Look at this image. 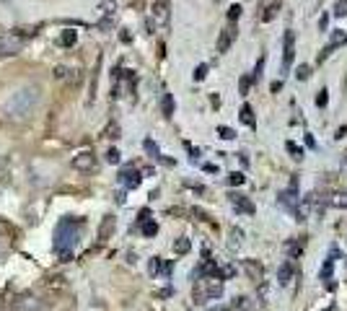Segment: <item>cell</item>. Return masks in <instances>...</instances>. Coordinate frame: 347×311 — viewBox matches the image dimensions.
<instances>
[{
    "label": "cell",
    "instance_id": "cell-51",
    "mask_svg": "<svg viewBox=\"0 0 347 311\" xmlns=\"http://www.w3.org/2000/svg\"><path fill=\"white\" fill-rule=\"evenodd\" d=\"M210 311H231V309H225V306H215V309H210Z\"/></svg>",
    "mask_w": 347,
    "mask_h": 311
},
{
    "label": "cell",
    "instance_id": "cell-44",
    "mask_svg": "<svg viewBox=\"0 0 347 311\" xmlns=\"http://www.w3.org/2000/svg\"><path fill=\"white\" fill-rule=\"evenodd\" d=\"M106 138H120V127H117V125H109V127H106Z\"/></svg>",
    "mask_w": 347,
    "mask_h": 311
},
{
    "label": "cell",
    "instance_id": "cell-37",
    "mask_svg": "<svg viewBox=\"0 0 347 311\" xmlns=\"http://www.w3.org/2000/svg\"><path fill=\"white\" fill-rule=\"evenodd\" d=\"M334 50H337V44H332V42H329V44H326V47H324V52H322V54H319V62H324V60H326V57H329V54H332Z\"/></svg>",
    "mask_w": 347,
    "mask_h": 311
},
{
    "label": "cell",
    "instance_id": "cell-40",
    "mask_svg": "<svg viewBox=\"0 0 347 311\" xmlns=\"http://www.w3.org/2000/svg\"><path fill=\"white\" fill-rule=\"evenodd\" d=\"M148 270H150V275H158V272H161V259H158V257H153V259H150V264H148Z\"/></svg>",
    "mask_w": 347,
    "mask_h": 311
},
{
    "label": "cell",
    "instance_id": "cell-32",
    "mask_svg": "<svg viewBox=\"0 0 347 311\" xmlns=\"http://www.w3.org/2000/svg\"><path fill=\"white\" fill-rule=\"evenodd\" d=\"M334 16H337V18L347 16V0H337V5H334Z\"/></svg>",
    "mask_w": 347,
    "mask_h": 311
},
{
    "label": "cell",
    "instance_id": "cell-41",
    "mask_svg": "<svg viewBox=\"0 0 347 311\" xmlns=\"http://www.w3.org/2000/svg\"><path fill=\"white\" fill-rule=\"evenodd\" d=\"M262 70H264V57L257 62V68H254V73H251V80H259L262 78Z\"/></svg>",
    "mask_w": 347,
    "mask_h": 311
},
{
    "label": "cell",
    "instance_id": "cell-22",
    "mask_svg": "<svg viewBox=\"0 0 347 311\" xmlns=\"http://www.w3.org/2000/svg\"><path fill=\"white\" fill-rule=\"evenodd\" d=\"M75 39H78V34L73 31V29H65V31H62V36H60V44H62V47H73Z\"/></svg>",
    "mask_w": 347,
    "mask_h": 311
},
{
    "label": "cell",
    "instance_id": "cell-23",
    "mask_svg": "<svg viewBox=\"0 0 347 311\" xmlns=\"http://www.w3.org/2000/svg\"><path fill=\"white\" fill-rule=\"evenodd\" d=\"M153 16H156L161 24H166V21H169V11H166V3H156V5H153Z\"/></svg>",
    "mask_w": 347,
    "mask_h": 311
},
{
    "label": "cell",
    "instance_id": "cell-3",
    "mask_svg": "<svg viewBox=\"0 0 347 311\" xmlns=\"http://www.w3.org/2000/svg\"><path fill=\"white\" fill-rule=\"evenodd\" d=\"M223 296V280L215 278V275H207V278H197L195 283V290H192V298L195 304H207V301H215Z\"/></svg>",
    "mask_w": 347,
    "mask_h": 311
},
{
    "label": "cell",
    "instance_id": "cell-1",
    "mask_svg": "<svg viewBox=\"0 0 347 311\" xmlns=\"http://www.w3.org/2000/svg\"><path fill=\"white\" fill-rule=\"evenodd\" d=\"M39 102H42V94L36 86H18L5 96V102L0 104V114H3V120H8V122L29 120L36 112Z\"/></svg>",
    "mask_w": 347,
    "mask_h": 311
},
{
    "label": "cell",
    "instance_id": "cell-24",
    "mask_svg": "<svg viewBox=\"0 0 347 311\" xmlns=\"http://www.w3.org/2000/svg\"><path fill=\"white\" fill-rule=\"evenodd\" d=\"M233 275H236L233 264H223V267H218V272H215V278H221V280H228V278H233Z\"/></svg>",
    "mask_w": 347,
    "mask_h": 311
},
{
    "label": "cell",
    "instance_id": "cell-35",
    "mask_svg": "<svg viewBox=\"0 0 347 311\" xmlns=\"http://www.w3.org/2000/svg\"><path fill=\"white\" fill-rule=\"evenodd\" d=\"M114 8H117L114 0H104V3H101V11H104L106 16H114Z\"/></svg>",
    "mask_w": 347,
    "mask_h": 311
},
{
    "label": "cell",
    "instance_id": "cell-20",
    "mask_svg": "<svg viewBox=\"0 0 347 311\" xmlns=\"http://www.w3.org/2000/svg\"><path fill=\"white\" fill-rule=\"evenodd\" d=\"M161 109H163V117H174V96L171 94H163Z\"/></svg>",
    "mask_w": 347,
    "mask_h": 311
},
{
    "label": "cell",
    "instance_id": "cell-16",
    "mask_svg": "<svg viewBox=\"0 0 347 311\" xmlns=\"http://www.w3.org/2000/svg\"><path fill=\"white\" fill-rule=\"evenodd\" d=\"M244 267H246V272H249V278H251V280H262V264H259V262L246 259V262H244Z\"/></svg>",
    "mask_w": 347,
    "mask_h": 311
},
{
    "label": "cell",
    "instance_id": "cell-48",
    "mask_svg": "<svg viewBox=\"0 0 347 311\" xmlns=\"http://www.w3.org/2000/svg\"><path fill=\"white\" fill-rule=\"evenodd\" d=\"M306 145H308L311 151H316V140H314V135H306Z\"/></svg>",
    "mask_w": 347,
    "mask_h": 311
},
{
    "label": "cell",
    "instance_id": "cell-19",
    "mask_svg": "<svg viewBox=\"0 0 347 311\" xmlns=\"http://www.w3.org/2000/svg\"><path fill=\"white\" fill-rule=\"evenodd\" d=\"M192 249V241L187 239V236H181V239L174 241V254H187Z\"/></svg>",
    "mask_w": 347,
    "mask_h": 311
},
{
    "label": "cell",
    "instance_id": "cell-34",
    "mask_svg": "<svg viewBox=\"0 0 347 311\" xmlns=\"http://www.w3.org/2000/svg\"><path fill=\"white\" fill-rule=\"evenodd\" d=\"M342 42H347V31H342V29H340V31H334V34H332V44H337V47H340Z\"/></svg>",
    "mask_w": 347,
    "mask_h": 311
},
{
    "label": "cell",
    "instance_id": "cell-50",
    "mask_svg": "<svg viewBox=\"0 0 347 311\" xmlns=\"http://www.w3.org/2000/svg\"><path fill=\"white\" fill-rule=\"evenodd\" d=\"M270 88H272V94H277V91L282 88V80H275V83H272Z\"/></svg>",
    "mask_w": 347,
    "mask_h": 311
},
{
    "label": "cell",
    "instance_id": "cell-5",
    "mask_svg": "<svg viewBox=\"0 0 347 311\" xmlns=\"http://www.w3.org/2000/svg\"><path fill=\"white\" fill-rule=\"evenodd\" d=\"M140 181H143V174L135 169V166H124V169L120 171V184H122L124 189H138Z\"/></svg>",
    "mask_w": 347,
    "mask_h": 311
},
{
    "label": "cell",
    "instance_id": "cell-38",
    "mask_svg": "<svg viewBox=\"0 0 347 311\" xmlns=\"http://www.w3.org/2000/svg\"><path fill=\"white\" fill-rule=\"evenodd\" d=\"M106 161H109V163H120V151H117V148H109V151H106Z\"/></svg>",
    "mask_w": 347,
    "mask_h": 311
},
{
    "label": "cell",
    "instance_id": "cell-47",
    "mask_svg": "<svg viewBox=\"0 0 347 311\" xmlns=\"http://www.w3.org/2000/svg\"><path fill=\"white\" fill-rule=\"evenodd\" d=\"M345 132H347V127H345V125H340V127H337V132H334V138H337V140H342V138H345Z\"/></svg>",
    "mask_w": 347,
    "mask_h": 311
},
{
    "label": "cell",
    "instance_id": "cell-13",
    "mask_svg": "<svg viewBox=\"0 0 347 311\" xmlns=\"http://www.w3.org/2000/svg\"><path fill=\"white\" fill-rule=\"evenodd\" d=\"M75 73L78 70H73L68 65H57V68H54V78H57V80H78Z\"/></svg>",
    "mask_w": 347,
    "mask_h": 311
},
{
    "label": "cell",
    "instance_id": "cell-28",
    "mask_svg": "<svg viewBox=\"0 0 347 311\" xmlns=\"http://www.w3.org/2000/svg\"><path fill=\"white\" fill-rule=\"evenodd\" d=\"M285 246H288V254H290V257H298V254L303 252V244H298V241H288Z\"/></svg>",
    "mask_w": 347,
    "mask_h": 311
},
{
    "label": "cell",
    "instance_id": "cell-30",
    "mask_svg": "<svg viewBox=\"0 0 347 311\" xmlns=\"http://www.w3.org/2000/svg\"><path fill=\"white\" fill-rule=\"evenodd\" d=\"M244 181H246V177H244V174H241V171H233V174H231V177H228V184H233V187H239V184H244Z\"/></svg>",
    "mask_w": 347,
    "mask_h": 311
},
{
    "label": "cell",
    "instance_id": "cell-46",
    "mask_svg": "<svg viewBox=\"0 0 347 311\" xmlns=\"http://www.w3.org/2000/svg\"><path fill=\"white\" fill-rule=\"evenodd\" d=\"M202 169L207 174H218V163H202Z\"/></svg>",
    "mask_w": 347,
    "mask_h": 311
},
{
    "label": "cell",
    "instance_id": "cell-6",
    "mask_svg": "<svg viewBox=\"0 0 347 311\" xmlns=\"http://www.w3.org/2000/svg\"><path fill=\"white\" fill-rule=\"evenodd\" d=\"M296 57V34L285 31V50H282V73H288Z\"/></svg>",
    "mask_w": 347,
    "mask_h": 311
},
{
    "label": "cell",
    "instance_id": "cell-45",
    "mask_svg": "<svg viewBox=\"0 0 347 311\" xmlns=\"http://www.w3.org/2000/svg\"><path fill=\"white\" fill-rule=\"evenodd\" d=\"M148 218H150V210H148V207H143V210H140V213H138V223H143V221H148Z\"/></svg>",
    "mask_w": 347,
    "mask_h": 311
},
{
    "label": "cell",
    "instance_id": "cell-29",
    "mask_svg": "<svg viewBox=\"0 0 347 311\" xmlns=\"http://www.w3.org/2000/svg\"><path fill=\"white\" fill-rule=\"evenodd\" d=\"M296 76H298V80H308L311 78V65H298Z\"/></svg>",
    "mask_w": 347,
    "mask_h": 311
},
{
    "label": "cell",
    "instance_id": "cell-43",
    "mask_svg": "<svg viewBox=\"0 0 347 311\" xmlns=\"http://www.w3.org/2000/svg\"><path fill=\"white\" fill-rule=\"evenodd\" d=\"M239 16H241V5H231V8H228V18H231V21H236Z\"/></svg>",
    "mask_w": 347,
    "mask_h": 311
},
{
    "label": "cell",
    "instance_id": "cell-10",
    "mask_svg": "<svg viewBox=\"0 0 347 311\" xmlns=\"http://www.w3.org/2000/svg\"><path fill=\"white\" fill-rule=\"evenodd\" d=\"M236 39V31H233V26H228V29L221 31V36H218V52H228L231 50V44Z\"/></svg>",
    "mask_w": 347,
    "mask_h": 311
},
{
    "label": "cell",
    "instance_id": "cell-2",
    "mask_svg": "<svg viewBox=\"0 0 347 311\" xmlns=\"http://www.w3.org/2000/svg\"><path fill=\"white\" fill-rule=\"evenodd\" d=\"M86 228V218H62L54 228V252H57L60 262L73 259V246L80 241V231Z\"/></svg>",
    "mask_w": 347,
    "mask_h": 311
},
{
    "label": "cell",
    "instance_id": "cell-36",
    "mask_svg": "<svg viewBox=\"0 0 347 311\" xmlns=\"http://www.w3.org/2000/svg\"><path fill=\"white\" fill-rule=\"evenodd\" d=\"M239 88H241V94L246 96V94H249V88H251V78H249V76H244V78L239 80Z\"/></svg>",
    "mask_w": 347,
    "mask_h": 311
},
{
    "label": "cell",
    "instance_id": "cell-49",
    "mask_svg": "<svg viewBox=\"0 0 347 311\" xmlns=\"http://www.w3.org/2000/svg\"><path fill=\"white\" fill-rule=\"evenodd\" d=\"M120 39H122L124 44H130V42H132V34H130V31H122V34H120Z\"/></svg>",
    "mask_w": 347,
    "mask_h": 311
},
{
    "label": "cell",
    "instance_id": "cell-31",
    "mask_svg": "<svg viewBox=\"0 0 347 311\" xmlns=\"http://www.w3.org/2000/svg\"><path fill=\"white\" fill-rule=\"evenodd\" d=\"M218 135H221L223 140H233V138H236V132L231 130V127H225V125H221V127H218Z\"/></svg>",
    "mask_w": 347,
    "mask_h": 311
},
{
    "label": "cell",
    "instance_id": "cell-7",
    "mask_svg": "<svg viewBox=\"0 0 347 311\" xmlns=\"http://www.w3.org/2000/svg\"><path fill=\"white\" fill-rule=\"evenodd\" d=\"M73 169H78V171H94L96 169V156L91 153V151H80L73 156Z\"/></svg>",
    "mask_w": 347,
    "mask_h": 311
},
{
    "label": "cell",
    "instance_id": "cell-14",
    "mask_svg": "<svg viewBox=\"0 0 347 311\" xmlns=\"http://www.w3.org/2000/svg\"><path fill=\"white\" fill-rule=\"evenodd\" d=\"M112 231H114V218H112V215H106L104 221H101V228H99V239L106 241L109 236H112Z\"/></svg>",
    "mask_w": 347,
    "mask_h": 311
},
{
    "label": "cell",
    "instance_id": "cell-4",
    "mask_svg": "<svg viewBox=\"0 0 347 311\" xmlns=\"http://www.w3.org/2000/svg\"><path fill=\"white\" fill-rule=\"evenodd\" d=\"M21 47H24V36H18V34H3L0 36V57L18 54Z\"/></svg>",
    "mask_w": 347,
    "mask_h": 311
},
{
    "label": "cell",
    "instance_id": "cell-18",
    "mask_svg": "<svg viewBox=\"0 0 347 311\" xmlns=\"http://www.w3.org/2000/svg\"><path fill=\"white\" fill-rule=\"evenodd\" d=\"M332 272H334V259H324L322 270H319V280H332Z\"/></svg>",
    "mask_w": 347,
    "mask_h": 311
},
{
    "label": "cell",
    "instance_id": "cell-25",
    "mask_svg": "<svg viewBox=\"0 0 347 311\" xmlns=\"http://www.w3.org/2000/svg\"><path fill=\"white\" fill-rule=\"evenodd\" d=\"M241 122H244V125H249V127H254V112H251V106H249V104H244V106H241Z\"/></svg>",
    "mask_w": 347,
    "mask_h": 311
},
{
    "label": "cell",
    "instance_id": "cell-21",
    "mask_svg": "<svg viewBox=\"0 0 347 311\" xmlns=\"http://www.w3.org/2000/svg\"><path fill=\"white\" fill-rule=\"evenodd\" d=\"M143 148L148 156H153V158H161V151H158V143L156 140H150V138H145L143 140Z\"/></svg>",
    "mask_w": 347,
    "mask_h": 311
},
{
    "label": "cell",
    "instance_id": "cell-42",
    "mask_svg": "<svg viewBox=\"0 0 347 311\" xmlns=\"http://www.w3.org/2000/svg\"><path fill=\"white\" fill-rule=\"evenodd\" d=\"M233 301H236L233 306H239V309H251V304H249V298H246V296H239V298H233Z\"/></svg>",
    "mask_w": 347,
    "mask_h": 311
},
{
    "label": "cell",
    "instance_id": "cell-33",
    "mask_svg": "<svg viewBox=\"0 0 347 311\" xmlns=\"http://www.w3.org/2000/svg\"><path fill=\"white\" fill-rule=\"evenodd\" d=\"M326 102H329V91L322 88V91L316 94V106H326Z\"/></svg>",
    "mask_w": 347,
    "mask_h": 311
},
{
    "label": "cell",
    "instance_id": "cell-9",
    "mask_svg": "<svg viewBox=\"0 0 347 311\" xmlns=\"http://www.w3.org/2000/svg\"><path fill=\"white\" fill-rule=\"evenodd\" d=\"M277 203H280L282 207H288V210H296V205L300 203V197H298V187L282 189L280 195H277Z\"/></svg>",
    "mask_w": 347,
    "mask_h": 311
},
{
    "label": "cell",
    "instance_id": "cell-8",
    "mask_svg": "<svg viewBox=\"0 0 347 311\" xmlns=\"http://www.w3.org/2000/svg\"><path fill=\"white\" fill-rule=\"evenodd\" d=\"M228 200H231V205L239 210V213H246V215H251L254 213V203L246 195H239V192H231L228 195Z\"/></svg>",
    "mask_w": 347,
    "mask_h": 311
},
{
    "label": "cell",
    "instance_id": "cell-27",
    "mask_svg": "<svg viewBox=\"0 0 347 311\" xmlns=\"http://www.w3.org/2000/svg\"><path fill=\"white\" fill-rule=\"evenodd\" d=\"M277 11H280V5H277V3L267 5V8H264V13H262V21H272V18L277 16Z\"/></svg>",
    "mask_w": 347,
    "mask_h": 311
},
{
    "label": "cell",
    "instance_id": "cell-39",
    "mask_svg": "<svg viewBox=\"0 0 347 311\" xmlns=\"http://www.w3.org/2000/svg\"><path fill=\"white\" fill-rule=\"evenodd\" d=\"M207 65H197V70H195V80H205L207 78Z\"/></svg>",
    "mask_w": 347,
    "mask_h": 311
},
{
    "label": "cell",
    "instance_id": "cell-12",
    "mask_svg": "<svg viewBox=\"0 0 347 311\" xmlns=\"http://www.w3.org/2000/svg\"><path fill=\"white\" fill-rule=\"evenodd\" d=\"M290 280H293V264L282 262L280 267H277V283H280V285H288Z\"/></svg>",
    "mask_w": 347,
    "mask_h": 311
},
{
    "label": "cell",
    "instance_id": "cell-15",
    "mask_svg": "<svg viewBox=\"0 0 347 311\" xmlns=\"http://www.w3.org/2000/svg\"><path fill=\"white\" fill-rule=\"evenodd\" d=\"M140 231H143V236H145V239H153V236L158 233V223H156V221H150V218H148V221H143V223H140Z\"/></svg>",
    "mask_w": 347,
    "mask_h": 311
},
{
    "label": "cell",
    "instance_id": "cell-17",
    "mask_svg": "<svg viewBox=\"0 0 347 311\" xmlns=\"http://www.w3.org/2000/svg\"><path fill=\"white\" fill-rule=\"evenodd\" d=\"M241 241H244L241 228H231V233H228V246H231V249H239Z\"/></svg>",
    "mask_w": 347,
    "mask_h": 311
},
{
    "label": "cell",
    "instance_id": "cell-11",
    "mask_svg": "<svg viewBox=\"0 0 347 311\" xmlns=\"http://www.w3.org/2000/svg\"><path fill=\"white\" fill-rule=\"evenodd\" d=\"M16 311H44L42 309V301H36V298H18L16 301Z\"/></svg>",
    "mask_w": 347,
    "mask_h": 311
},
{
    "label": "cell",
    "instance_id": "cell-26",
    "mask_svg": "<svg viewBox=\"0 0 347 311\" xmlns=\"http://www.w3.org/2000/svg\"><path fill=\"white\" fill-rule=\"evenodd\" d=\"M285 148H288V153L293 156V158H298V161L303 158V148H300V145H296L293 140H288V143H285Z\"/></svg>",
    "mask_w": 347,
    "mask_h": 311
}]
</instances>
